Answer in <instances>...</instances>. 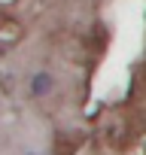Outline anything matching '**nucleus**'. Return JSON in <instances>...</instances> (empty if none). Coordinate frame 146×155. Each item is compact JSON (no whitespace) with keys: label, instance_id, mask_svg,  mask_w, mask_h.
Here are the masks:
<instances>
[{"label":"nucleus","instance_id":"1","mask_svg":"<svg viewBox=\"0 0 146 155\" xmlns=\"http://www.w3.org/2000/svg\"><path fill=\"white\" fill-rule=\"evenodd\" d=\"M49 88H52V79H49L46 73H37V76H34V94L40 97V94H46Z\"/></svg>","mask_w":146,"mask_h":155}]
</instances>
